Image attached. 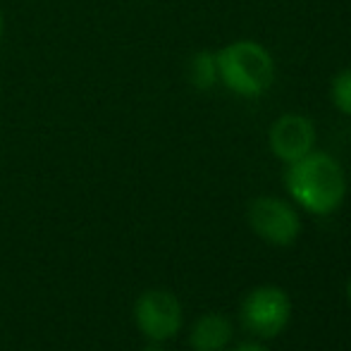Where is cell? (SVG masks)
<instances>
[{
    "mask_svg": "<svg viewBox=\"0 0 351 351\" xmlns=\"http://www.w3.org/2000/svg\"><path fill=\"white\" fill-rule=\"evenodd\" d=\"M332 101L344 115H351V70L332 79Z\"/></svg>",
    "mask_w": 351,
    "mask_h": 351,
    "instance_id": "9c48e42d",
    "label": "cell"
},
{
    "mask_svg": "<svg viewBox=\"0 0 351 351\" xmlns=\"http://www.w3.org/2000/svg\"><path fill=\"white\" fill-rule=\"evenodd\" d=\"M287 189L291 199L313 215H330L342 206L347 194L344 170L328 153H306L304 158L289 162Z\"/></svg>",
    "mask_w": 351,
    "mask_h": 351,
    "instance_id": "6da1fadb",
    "label": "cell"
},
{
    "mask_svg": "<svg viewBox=\"0 0 351 351\" xmlns=\"http://www.w3.org/2000/svg\"><path fill=\"white\" fill-rule=\"evenodd\" d=\"M241 325L256 337H278L282 330L289 325L291 318V301L289 294L280 287L265 285L256 287L244 296L239 308Z\"/></svg>",
    "mask_w": 351,
    "mask_h": 351,
    "instance_id": "3957f363",
    "label": "cell"
},
{
    "mask_svg": "<svg viewBox=\"0 0 351 351\" xmlns=\"http://www.w3.org/2000/svg\"><path fill=\"white\" fill-rule=\"evenodd\" d=\"M232 342V323L222 313H206L194 323L189 344L194 351H225Z\"/></svg>",
    "mask_w": 351,
    "mask_h": 351,
    "instance_id": "52a82bcc",
    "label": "cell"
},
{
    "mask_svg": "<svg viewBox=\"0 0 351 351\" xmlns=\"http://www.w3.org/2000/svg\"><path fill=\"white\" fill-rule=\"evenodd\" d=\"M234 351H268V349L258 342H246V344H241V347H237Z\"/></svg>",
    "mask_w": 351,
    "mask_h": 351,
    "instance_id": "30bf717a",
    "label": "cell"
},
{
    "mask_svg": "<svg viewBox=\"0 0 351 351\" xmlns=\"http://www.w3.org/2000/svg\"><path fill=\"white\" fill-rule=\"evenodd\" d=\"M189 77L196 88H210L217 82V62L213 53H199L191 58Z\"/></svg>",
    "mask_w": 351,
    "mask_h": 351,
    "instance_id": "ba28073f",
    "label": "cell"
},
{
    "mask_svg": "<svg viewBox=\"0 0 351 351\" xmlns=\"http://www.w3.org/2000/svg\"><path fill=\"white\" fill-rule=\"evenodd\" d=\"M0 36H3V14H0Z\"/></svg>",
    "mask_w": 351,
    "mask_h": 351,
    "instance_id": "4fadbf2b",
    "label": "cell"
},
{
    "mask_svg": "<svg viewBox=\"0 0 351 351\" xmlns=\"http://www.w3.org/2000/svg\"><path fill=\"white\" fill-rule=\"evenodd\" d=\"M136 325L151 342H167L182 328V306L172 291H143L134 306Z\"/></svg>",
    "mask_w": 351,
    "mask_h": 351,
    "instance_id": "5b68a950",
    "label": "cell"
},
{
    "mask_svg": "<svg viewBox=\"0 0 351 351\" xmlns=\"http://www.w3.org/2000/svg\"><path fill=\"white\" fill-rule=\"evenodd\" d=\"M143 351H165V349L160 347V342H151V344H148V347L143 349Z\"/></svg>",
    "mask_w": 351,
    "mask_h": 351,
    "instance_id": "8fae6325",
    "label": "cell"
},
{
    "mask_svg": "<svg viewBox=\"0 0 351 351\" xmlns=\"http://www.w3.org/2000/svg\"><path fill=\"white\" fill-rule=\"evenodd\" d=\"M315 130L301 115H285L270 130V148L285 162H294L313 151Z\"/></svg>",
    "mask_w": 351,
    "mask_h": 351,
    "instance_id": "8992f818",
    "label": "cell"
},
{
    "mask_svg": "<svg viewBox=\"0 0 351 351\" xmlns=\"http://www.w3.org/2000/svg\"><path fill=\"white\" fill-rule=\"evenodd\" d=\"M347 296H349V304H351V280H349V287H347Z\"/></svg>",
    "mask_w": 351,
    "mask_h": 351,
    "instance_id": "7c38bea8",
    "label": "cell"
},
{
    "mask_svg": "<svg viewBox=\"0 0 351 351\" xmlns=\"http://www.w3.org/2000/svg\"><path fill=\"white\" fill-rule=\"evenodd\" d=\"M217 79H222L230 91L254 98L270 88L275 79V62L261 43L237 41L222 48L215 56Z\"/></svg>",
    "mask_w": 351,
    "mask_h": 351,
    "instance_id": "7a4b0ae2",
    "label": "cell"
},
{
    "mask_svg": "<svg viewBox=\"0 0 351 351\" xmlns=\"http://www.w3.org/2000/svg\"><path fill=\"white\" fill-rule=\"evenodd\" d=\"M249 225L263 241L273 246H289L301 232L299 213L287 201L275 196H261L249 206Z\"/></svg>",
    "mask_w": 351,
    "mask_h": 351,
    "instance_id": "277c9868",
    "label": "cell"
}]
</instances>
